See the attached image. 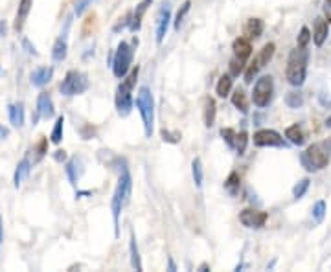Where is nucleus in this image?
Returning a JSON list of instances; mask_svg holds the SVG:
<instances>
[{"instance_id":"nucleus-12","label":"nucleus","mask_w":331,"mask_h":272,"mask_svg":"<svg viewBox=\"0 0 331 272\" xmlns=\"http://www.w3.org/2000/svg\"><path fill=\"white\" fill-rule=\"evenodd\" d=\"M52 116H54V101H52L48 92H41V94H39V98H37V116H35L33 124H35L39 118L48 120V118H52Z\"/></svg>"},{"instance_id":"nucleus-42","label":"nucleus","mask_w":331,"mask_h":272,"mask_svg":"<svg viewBox=\"0 0 331 272\" xmlns=\"http://www.w3.org/2000/svg\"><path fill=\"white\" fill-rule=\"evenodd\" d=\"M35 151H37V158H42L48 153V142H46V138H42V140L39 142V145L35 147Z\"/></svg>"},{"instance_id":"nucleus-22","label":"nucleus","mask_w":331,"mask_h":272,"mask_svg":"<svg viewBox=\"0 0 331 272\" xmlns=\"http://www.w3.org/2000/svg\"><path fill=\"white\" fill-rule=\"evenodd\" d=\"M30 169H32L30 160H28V158H22V160L18 162V165H17L15 175H13V184H15V188H18V186L22 184V181H24L26 177H28V173H30Z\"/></svg>"},{"instance_id":"nucleus-45","label":"nucleus","mask_w":331,"mask_h":272,"mask_svg":"<svg viewBox=\"0 0 331 272\" xmlns=\"http://www.w3.org/2000/svg\"><path fill=\"white\" fill-rule=\"evenodd\" d=\"M54 158L57 160V162H63V160H66V151H55V155H54Z\"/></svg>"},{"instance_id":"nucleus-49","label":"nucleus","mask_w":331,"mask_h":272,"mask_svg":"<svg viewBox=\"0 0 331 272\" xmlns=\"http://www.w3.org/2000/svg\"><path fill=\"white\" fill-rule=\"evenodd\" d=\"M167 269H169V271H177V267H175V263H173V259H171V257H169V261H167Z\"/></svg>"},{"instance_id":"nucleus-17","label":"nucleus","mask_w":331,"mask_h":272,"mask_svg":"<svg viewBox=\"0 0 331 272\" xmlns=\"http://www.w3.org/2000/svg\"><path fill=\"white\" fill-rule=\"evenodd\" d=\"M8 112L13 127H22L24 125V105L22 103H11L8 107Z\"/></svg>"},{"instance_id":"nucleus-43","label":"nucleus","mask_w":331,"mask_h":272,"mask_svg":"<svg viewBox=\"0 0 331 272\" xmlns=\"http://www.w3.org/2000/svg\"><path fill=\"white\" fill-rule=\"evenodd\" d=\"M162 138H164V142H171V144H177V142L181 140V134H179V132L171 134V132H167V131H162Z\"/></svg>"},{"instance_id":"nucleus-8","label":"nucleus","mask_w":331,"mask_h":272,"mask_svg":"<svg viewBox=\"0 0 331 272\" xmlns=\"http://www.w3.org/2000/svg\"><path fill=\"white\" fill-rule=\"evenodd\" d=\"M274 92V79L271 75H261L254 85V91H252V101L256 107H267L273 99Z\"/></svg>"},{"instance_id":"nucleus-50","label":"nucleus","mask_w":331,"mask_h":272,"mask_svg":"<svg viewBox=\"0 0 331 272\" xmlns=\"http://www.w3.org/2000/svg\"><path fill=\"white\" fill-rule=\"evenodd\" d=\"M208 269H210V267H208V263H202L201 267H199V271H201V272H208Z\"/></svg>"},{"instance_id":"nucleus-1","label":"nucleus","mask_w":331,"mask_h":272,"mask_svg":"<svg viewBox=\"0 0 331 272\" xmlns=\"http://www.w3.org/2000/svg\"><path fill=\"white\" fill-rule=\"evenodd\" d=\"M118 184H116L114 195L110 200V210H112V223H114V236H120V214L124 206L127 204V200L131 197V188H132V179L129 173V167L125 164L118 165Z\"/></svg>"},{"instance_id":"nucleus-18","label":"nucleus","mask_w":331,"mask_h":272,"mask_svg":"<svg viewBox=\"0 0 331 272\" xmlns=\"http://www.w3.org/2000/svg\"><path fill=\"white\" fill-rule=\"evenodd\" d=\"M232 50H234V54L238 55L239 59H248L250 57V54H252V46H250V41L245 39V37H239V39H236L234 44H232Z\"/></svg>"},{"instance_id":"nucleus-5","label":"nucleus","mask_w":331,"mask_h":272,"mask_svg":"<svg viewBox=\"0 0 331 272\" xmlns=\"http://www.w3.org/2000/svg\"><path fill=\"white\" fill-rule=\"evenodd\" d=\"M300 160L307 171H320L330 164V153L322 144H313L300 155Z\"/></svg>"},{"instance_id":"nucleus-4","label":"nucleus","mask_w":331,"mask_h":272,"mask_svg":"<svg viewBox=\"0 0 331 272\" xmlns=\"http://www.w3.org/2000/svg\"><path fill=\"white\" fill-rule=\"evenodd\" d=\"M138 72H140V68L138 66H134L131 70V74L125 77V81H122V85L118 87V91H116V109H118V114L120 116H127L131 112L132 109V87H134V83H136V77H138Z\"/></svg>"},{"instance_id":"nucleus-13","label":"nucleus","mask_w":331,"mask_h":272,"mask_svg":"<svg viewBox=\"0 0 331 272\" xmlns=\"http://www.w3.org/2000/svg\"><path fill=\"white\" fill-rule=\"evenodd\" d=\"M328 35H330V26L328 22L324 20L322 17H316L314 18V28H313V42L314 46H322L326 39H328Z\"/></svg>"},{"instance_id":"nucleus-9","label":"nucleus","mask_w":331,"mask_h":272,"mask_svg":"<svg viewBox=\"0 0 331 272\" xmlns=\"http://www.w3.org/2000/svg\"><path fill=\"white\" fill-rule=\"evenodd\" d=\"M254 145L257 147H283L285 142L280 134L273 129H261V131L254 132Z\"/></svg>"},{"instance_id":"nucleus-11","label":"nucleus","mask_w":331,"mask_h":272,"mask_svg":"<svg viewBox=\"0 0 331 272\" xmlns=\"http://www.w3.org/2000/svg\"><path fill=\"white\" fill-rule=\"evenodd\" d=\"M169 20H171V8L166 4L160 8L157 15V44H162L167 35V28H169Z\"/></svg>"},{"instance_id":"nucleus-47","label":"nucleus","mask_w":331,"mask_h":272,"mask_svg":"<svg viewBox=\"0 0 331 272\" xmlns=\"http://www.w3.org/2000/svg\"><path fill=\"white\" fill-rule=\"evenodd\" d=\"M2 241H4V226H2V217H0V247H2Z\"/></svg>"},{"instance_id":"nucleus-2","label":"nucleus","mask_w":331,"mask_h":272,"mask_svg":"<svg viewBox=\"0 0 331 272\" xmlns=\"http://www.w3.org/2000/svg\"><path fill=\"white\" fill-rule=\"evenodd\" d=\"M307 61H309V52L306 48H296L289 54V63H287V81L293 87H302L306 81L307 74Z\"/></svg>"},{"instance_id":"nucleus-51","label":"nucleus","mask_w":331,"mask_h":272,"mask_svg":"<svg viewBox=\"0 0 331 272\" xmlns=\"http://www.w3.org/2000/svg\"><path fill=\"white\" fill-rule=\"evenodd\" d=\"M0 35H6V24L0 22Z\"/></svg>"},{"instance_id":"nucleus-34","label":"nucleus","mask_w":331,"mask_h":272,"mask_svg":"<svg viewBox=\"0 0 331 272\" xmlns=\"http://www.w3.org/2000/svg\"><path fill=\"white\" fill-rule=\"evenodd\" d=\"M309 184H311V181H309V179H302V181L298 182L296 186H294V188H293V197L296 199H302L304 197V195H306V191L309 190Z\"/></svg>"},{"instance_id":"nucleus-44","label":"nucleus","mask_w":331,"mask_h":272,"mask_svg":"<svg viewBox=\"0 0 331 272\" xmlns=\"http://www.w3.org/2000/svg\"><path fill=\"white\" fill-rule=\"evenodd\" d=\"M22 46H24L30 55H37V50H35V46H32V42L28 41V39H22Z\"/></svg>"},{"instance_id":"nucleus-46","label":"nucleus","mask_w":331,"mask_h":272,"mask_svg":"<svg viewBox=\"0 0 331 272\" xmlns=\"http://www.w3.org/2000/svg\"><path fill=\"white\" fill-rule=\"evenodd\" d=\"M9 136V131L6 129V127H2L0 125V140H4V138H8Z\"/></svg>"},{"instance_id":"nucleus-53","label":"nucleus","mask_w":331,"mask_h":272,"mask_svg":"<svg viewBox=\"0 0 331 272\" xmlns=\"http://www.w3.org/2000/svg\"><path fill=\"white\" fill-rule=\"evenodd\" d=\"M326 8H331V0H326Z\"/></svg>"},{"instance_id":"nucleus-41","label":"nucleus","mask_w":331,"mask_h":272,"mask_svg":"<svg viewBox=\"0 0 331 272\" xmlns=\"http://www.w3.org/2000/svg\"><path fill=\"white\" fill-rule=\"evenodd\" d=\"M259 72V66L256 65V63H252V65L248 66L247 74H245V83H252L254 81V75Z\"/></svg>"},{"instance_id":"nucleus-3","label":"nucleus","mask_w":331,"mask_h":272,"mask_svg":"<svg viewBox=\"0 0 331 272\" xmlns=\"http://www.w3.org/2000/svg\"><path fill=\"white\" fill-rule=\"evenodd\" d=\"M136 107L140 110L144 132H146L147 138H151L153 136V127H155V99H153V92L149 91L147 87H140L138 89Z\"/></svg>"},{"instance_id":"nucleus-23","label":"nucleus","mask_w":331,"mask_h":272,"mask_svg":"<svg viewBox=\"0 0 331 272\" xmlns=\"http://www.w3.org/2000/svg\"><path fill=\"white\" fill-rule=\"evenodd\" d=\"M215 114H217V107H215V99L206 96L204 98V110H202V116H204V125L206 127H212L215 122Z\"/></svg>"},{"instance_id":"nucleus-30","label":"nucleus","mask_w":331,"mask_h":272,"mask_svg":"<svg viewBox=\"0 0 331 272\" xmlns=\"http://www.w3.org/2000/svg\"><path fill=\"white\" fill-rule=\"evenodd\" d=\"M191 173H193V182H195V186L201 188L202 186V179H204V173H202V162H201V158H195L193 162H191Z\"/></svg>"},{"instance_id":"nucleus-39","label":"nucleus","mask_w":331,"mask_h":272,"mask_svg":"<svg viewBox=\"0 0 331 272\" xmlns=\"http://www.w3.org/2000/svg\"><path fill=\"white\" fill-rule=\"evenodd\" d=\"M221 136H223V140L228 144V147H236V131H234V129H230V127L221 129Z\"/></svg>"},{"instance_id":"nucleus-35","label":"nucleus","mask_w":331,"mask_h":272,"mask_svg":"<svg viewBox=\"0 0 331 272\" xmlns=\"http://www.w3.org/2000/svg\"><path fill=\"white\" fill-rule=\"evenodd\" d=\"M324 217H326V202H324V200H318L313 206V219L316 223H322Z\"/></svg>"},{"instance_id":"nucleus-21","label":"nucleus","mask_w":331,"mask_h":272,"mask_svg":"<svg viewBox=\"0 0 331 272\" xmlns=\"http://www.w3.org/2000/svg\"><path fill=\"white\" fill-rule=\"evenodd\" d=\"M285 138H289V142L293 145H304L306 144V136H304V131H302V127L300 125H291L287 127V131H285Z\"/></svg>"},{"instance_id":"nucleus-29","label":"nucleus","mask_w":331,"mask_h":272,"mask_svg":"<svg viewBox=\"0 0 331 272\" xmlns=\"http://www.w3.org/2000/svg\"><path fill=\"white\" fill-rule=\"evenodd\" d=\"M63 129H65V118L59 116L57 120H55V124H54L52 134H50V138H52L54 144H61V140H63Z\"/></svg>"},{"instance_id":"nucleus-16","label":"nucleus","mask_w":331,"mask_h":272,"mask_svg":"<svg viewBox=\"0 0 331 272\" xmlns=\"http://www.w3.org/2000/svg\"><path fill=\"white\" fill-rule=\"evenodd\" d=\"M151 2H153V0H142L140 4L136 6V9H134V13H132L131 26H129V30H131V32H138V30H140L142 18H144V15H146V11H147V8L151 6Z\"/></svg>"},{"instance_id":"nucleus-33","label":"nucleus","mask_w":331,"mask_h":272,"mask_svg":"<svg viewBox=\"0 0 331 272\" xmlns=\"http://www.w3.org/2000/svg\"><path fill=\"white\" fill-rule=\"evenodd\" d=\"M311 39H313V35L309 32V28H307V26H302V30H300V33H298V37H296L298 48H306L307 44L311 42Z\"/></svg>"},{"instance_id":"nucleus-6","label":"nucleus","mask_w":331,"mask_h":272,"mask_svg":"<svg viewBox=\"0 0 331 272\" xmlns=\"http://www.w3.org/2000/svg\"><path fill=\"white\" fill-rule=\"evenodd\" d=\"M89 77L83 74V72H77V70H70L68 74L65 75V79L61 83L59 91L63 96L66 98H72V96H79L83 92L89 89Z\"/></svg>"},{"instance_id":"nucleus-40","label":"nucleus","mask_w":331,"mask_h":272,"mask_svg":"<svg viewBox=\"0 0 331 272\" xmlns=\"http://www.w3.org/2000/svg\"><path fill=\"white\" fill-rule=\"evenodd\" d=\"M92 2H94V0H79V2H77V4H75V15L77 17H81L83 13H85V11H87V8H89V6H92Z\"/></svg>"},{"instance_id":"nucleus-27","label":"nucleus","mask_w":331,"mask_h":272,"mask_svg":"<svg viewBox=\"0 0 331 272\" xmlns=\"http://www.w3.org/2000/svg\"><path fill=\"white\" fill-rule=\"evenodd\" d=\"M239 175L236 173V171H232L230 175H228V179H226V182H224V190L228 191L230 195H238L239 193Z\"/></svg>"},{"instance_id":"nucleus-25","label":"nucleus","mask_w":331,"mask_h":272,"mask_svg":"<svg viewBox=\"0 0 331 272\" xmlns=\"http://www.w3.org/2000/svg\"><path fill=\"white\" fill-rule=\"evenodd\" d=\"M245 32H247V35L250 39L261 37V33H263V20H261V18H248Z\"/></svg>"},{"instance_id":"nucleus-38","label":"nucleus","mask_w":331,"mask_h":272,"mask_svg":"<svg viewBox=\"0 0 331 272\" xmlns=\"http://www.w3.org/2000/svg\"><path fill=\"white\" fill-rule=\"evenodd\" d=\"M245 59H239L238 55L230 61V75H239L243 72V68H245Z\"/></svg>"},{"instance_id":"nucleus-54","label":"nucleus","mask_w":331,"mask_h":272,"mask_svg":"<svg viewBox=\"0 0 331 272\" xmlns=\"http://www.w3.org/2000/svg\"><path fill=\"white\" fill-rule=\"evenodd\" d=\"M0 74H2V70H0Z\"/></svg>"},{"instance_id":"nucleus-24","label":"nucleus","mask_w":331,"mask_h":272,"mask_svg":"<svg viewBox=\"0 0 331 272\" xmlns=\"http://www.w3.org/2000/svg\"><path fill=\"white\" fill-rule=\"evenodd\" d=\"M129 252H131V265L134 271H144L142 267V259H140V252H138V245H136V239H134V234L131 232V239H129Z\"/></svg>"},{"instance_id":"nucleus-28","label":"nucleus","mask_w":331,"mask_h":272,"mask_svg":"<svg viewBox=\"0 0 331 272\" xmlns=\"http://www.w3.org/2000/svg\"><path fill=\"white\" fill-rule=\"evenodd\" d=\"M285 103H287V107L289 109H300L304 105V94L298 91H293V92H287V96H285Z\"/></svg>"},{"instance_id":"nucleus-48","label":"nucleus","mask_w":331,"mask_h":272,"mask_svg":"<svg viewBox=\"0 0 331 272\" xmlns=\"http://www.w3.org/2000/svg\"><path fill=\"white\" fill-rule=\"evenodd\" d=\"M322 145L326 147V151H328V153H331V138H328V140L324 142Z\"/></svg>"},{"instance_id":"nucleus-52","label":"nucleus","mask_w":331,"mask_h":272,"mask_svg":"<svg viewBox=\"0 0 331 272\" xmlns=\"http://www.w3.org/2000/svg\"><path fill=\"white\" fill-rule=\"evenodd\" d=\"M326 127H330V129H331V116L328 118V120H326Z\"/></svg>"},{"instance_id":"nucleus-10","label":"nucleus","mask_w":331,"mask_h":272,"mask_svg":"<svg viewBox=\"0 0 331 272\" xmlns=\"http://www.w3.org/2000/svg\"><path fill=\"white\" fill-rule=\"evenodd\" d=\"M267 219H269L267 212L254 210V208H247V210H243L239 214L241 224L247 226V228H261V226H265Z\"/></svg>"},{"instance_id":"nucleus-31","label":"nucleus","mask_w":331,"mask_h":272,"mask_svg":"<svg viewBox=\"0 0 331 272\" xmlns=\"http://www.w3.org/2000/svg\"><path fill=\"white\" fill-rule=\"evenodd\" d=\"M232 103H234V107H238L241 112H247L248 110V101H247V96H245V92L243 91H238L232 94Z\"/></svg>"},{"instance_id":"nucleus-20","label":"nucleus","mask_w":331,"mask_h":272,"mask_svg":"<svg viewBox=\"0 0 331 272\" xmlns=\"http://www.w3.org/2000/svg\"><path fill=\"white\" fill-rule=\"evenodd\" d=\"M66 54H68V42H66V35H61L55 44H54V48H52V57L54 61H65L66 59Z\"/></svg>"},{"instance_id":"nucleus-19","label":"nucleus","mask_w":331,"mask_h":272,"mask_svg":"<svg viewBox=\"0 0 331 272\" xmlns=\"http://www.w3.org/2000/svg\"><path fill=\"white\" fill-rule=\"evenodd\" d=\"M274 50H276V44H274V42H267L263 48L259 50V54L256 55L254 63H256L259 68H263L265 65H269V61H271L274 55Z\"/></svg>"},{"instance_id":"nucleus-37","label":"nucleus","mask_w":331,"mask_h":272,"mask_svg":"<svg viewBox=\"0 0 331 272\" xmlns=\"http://www.w3.org/2000/svg\"><path fill=\"white\" fill-rule=\"evenodd\" d=\"M190 8H191V0H186V2L182 4V8L179 9V13H177V18H175V28H177V30L181 28L182 20H184V17H186V13L190 11Z\"/></svg>"},{"instance_id":"nucleus-7","label":"nucleus","mask_w":331,"mask_h":272,"mask_svg":"<svg viewBox=\"0 0 331 272\" xmlns=\"http://www.w3.org/2000/svg\"><path fill=\"white\" fill-rule=\"evenodd\" d=\"M132 65V48L129 42L122 41L118 44V48L114 52V57H112V74L122 79L127 75V72L131 70Z\"/></svg>"},{"instance_id":"nucleus-14","label":"nucleus","mask_w":331,"mask_h":272,"mask_svg":"<svg viewBox=\"0 0 331 272\" xmlns=\"http://www.w3.org/2000/svg\"><path fill=\"white\" fill-rule=\"evenodd\" d=\"M54 77V68L52 66H41L32 72V85L33 87H44L48 85Z\"/></svg>"},{"instance_id":"nucleus-32","label":"nucleus","mask_w":331,"mask_h":272,"mask_svg":"<svg viewBox=\"0 0 331 272\" xmlns=\"http://www.w3.org/2000/svg\"><path fill=\"white\" fill-rule=\"evenodd\" d=\"M77 164H79V160L77 158H72L68 164H66V175H68V179L72 184H77V179H79V173H77Z\"/></svg>"},{"instance_id":"nucleus-26","label":"nucleus","mask_w":331,"mask_h":272,"mask_svg":"<svg viewBox=\"0 0 331 272\" xmlns=\"http://www.w3.org/2000/svg\"><path fill=\"white\" fill-rule=\"evenodd\" d=\"M232 91V75H221L219 81H217V87H215V92L217 96L221 98H226Z\"/></svg>"},{"instance_id":"nucleus-15","label":"nucleus","mask_w":331,"mask_h":272,"mask_svg":"<svg viewBox=\"0 0 331 272\" xmlns=\"http://www.w3.org/2000/svg\"><path fill=\"white\" fill-rule=\"evenodd\" d=\"M32 6H33V0H20L18 2V9H17V17H15V30L17 32H20L22 28H24V22L28 15H30V11H32Z\"/></svg>"},{"instance_id":"nucleus-36","label":"nucleus","mask_w":331,"mask_h":272,"mask_svg":"<svg viewBox=\"0 0 331 272\" xmlns=\"http://www.w3.org/2000/svg\"><path fill=\"white\" fill-rule=\"evenodd\" d=\"M248 144V134L245 131H241L239 134H236V149L239 155H245V149Z\"/></svg>"}]
</instances>
